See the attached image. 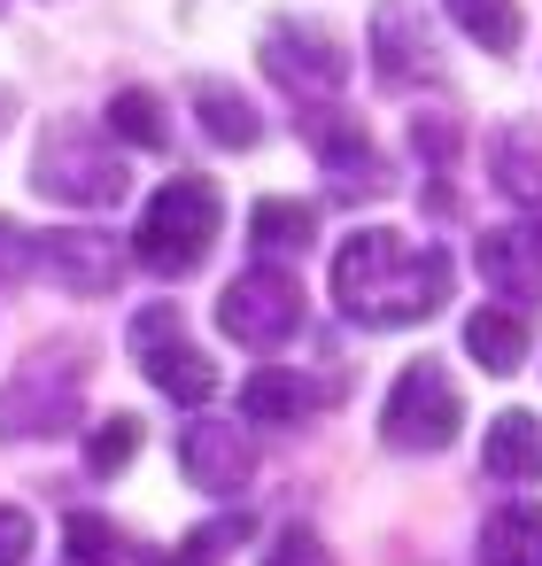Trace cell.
I'll return each mask as SVG.
<instances>
[{"instance_id": "obj_28", "label": "cell", "mask_w": 542, "mask_h": 566, "mask_svg": "<svg viewBox=\"0 0 542 566\" xmlns=\"http://www.w3.org/2000/svg\"><path fill=\"white\" fill-rule=\"evenodd\" d=\"M24 558H32V512L0 504V566H24Z\"/></svg>"}, {"instance_id": "obj_17", "label": "cell", "mask_w": 542, "mask_h": 566, "mask_svg": "<svg viewBox=\"0 0 542 566\" xmlns=\"http://www.w3.org/2000/svg\"><path fill=\"white\" fill-rule=\"evenodd\" d=\"M241 411H248V419H264V427H302V419L318 411V388H310L302 373L264 365V373H248V380H241Z\"/></svg>"}, {"instance_id": "obj_27", "label": "cell", "mask_w": 542, "mask_h": 566, "mask_svg": "<svg viewBox=\"0 0 542 566\" xmlns=\"http://www.w3.org/2000/svg\"><path fill=\"white\" fill-rule=\"evenodd\" d=\"M24 272H32V233L17 218H0V287H17Z\"/></svg>"}, {"instance_id": "obj_31", "label": "cell", "mask_w": 542, "mask_h": 566, "mask_svg": "<svg viewBox=\"0 0 542 566\" xmlns=\"http://www.w3.org/2000/svg\"><path fill=\"white\" fill-rule=\"evenodd\" d=\"M0 125H9V102H0Z\"/></svg>"}, {"instance_id": "obj_16", "label": "cell", "mask_w": 542, "mask_h": 566, "mask_svg": "<svg viewBox=\"0 0 542 566\" xmlns=\"http://www.w3.org/2000/svg\"><path fill=\"white\" fill-rule=\"evenodd\" d=\"M465 357H472L480 373H519V365H527V318L503 311V303H480V311L465 318Z\"/></svg>"}, {"instance_id": "obj_20", "label": "cell", "mask_w": 542, "mask_h": 566, "mask_svg": "<svg viewBox=\"0 0 542 566\" xmlns=\"http://www.w3.org/2000/svg\"><path fill=\"white\" fill-rule=\"evenodd\" d=\"M248 233H256V249H264V264H272V256H287V249H310V241H318V218H310V202L264 195V202L248 210Z\"/></svg>"}, {"instance_id": "obj_11", "label": "cell", "mask_w": 542, "mask_h": 566, "mask_svg": "<svg viewBox=\"0 0 542 566\" xmlns=\"http://www.w3.org/2000/svg\"><path fill=\"white\" fill-rule=\"evenodd\" d=\"M480 280L496 295H511V311L542 303V218H519V226L480 233Z\"/></svg>"}, {"instance_id": "obj_9", "label": "cell", "mask_w": 542, "mask_h": 566, "mask_svg": "<svg viewBox=\"0 0 542 566\" xmlns=\"http://www.w3.org/2000/svg\"><path fill=\"white\" fill-rule=\"evenodd\" d=\"M32 264H40L63 295H117V280H125L117 233H94V226H78V233H40V241H32Z\"/></svg>"}, {"instance_id": "obj_5", "label": "cell", "mask_w": 542, "mask_h": 566, "mask_svg": "<svg viewBox=\"0 0 542 566\" xmlns=\"http://www.w3.org/2000/svg\"><path fill=\"white\" fill-rule=\"evenodd\" d=\"M457 427H465V396H457V380H449L434 357L403 365L395 388H387V403H380V434H387L395 450H449Z\"/></svg>"}, {"instance_id": "obj_26", "label": "cell", "mask_w": 542, "mask_h": 566, "mask_svg": "<svg viewBox=\"0 0 542 566\" xmlns=\"http://www.w3.org/2000/svg\"><path fill=\"white\" fill-rule=\"evenodd\" d=\"M264 566H333V551H326L310 527H287V535L272 543V558H264Z\"/></svg>"}, {"instance_id": "obj_19", "label": "cell", "mask_w": 542, "mask_h": 566, "mask_svg": "<svg viewBox=\"0 0 542 566\" xmlns=\"http://www.w3.org/2000/svg\"><path fill=\"white\" fill-rule=\"evenodd\" d=\"M480 566H542V504H503L480 527Z\"/></svg>"}, {"instance_id": "obj_22", "label": "cell", "mask_w": 542, "mask_h": 566, "mask_svg": "<svg viewBox=\"0 0 542 566\" xmlns=\"http://www.w3.org/2000/svg\"><path fill=\"white\" fill-rule=\"evenodd\" d=\"M109 133L125 140V148H171V117H163V102L148 94V86H125V94H109Z\"/></svg>"}, {"instance_id": "obj_12", "label": "cell", "mask_w": 542, "mask_h": 566, "mask_svg": "<svg viewBox=\"0 0 542 566\" xmlns=\"http://www.w3.org/2000/svg\"><path fill=\"white\" fill-rule=\"evenodd\" d=\"M310 140H318V164L333 171V187H341V195H387V187H395L387 156L364 140V125H357V117H310Z\"/></svg>"}, {"instance_id": "obj_18", "label": "cell", "mask_w": 542, "mask_h": 566, "mask_svg": "<svg viewBox=\"0 0 542 566\" xmlns=\"http://www.w3.org/2000/svg\"><path fill=\"white\" fill-rule=\"evenodd\" d=\"M194 117H202V133H210L217 148H256V140H264L256 102H248L241 86H225V78H202V86H194Z\"/></svg>"}, {"instance_id": "obj_30", "label": "cell", "mask_w": 542, "mask_h": 566, "mask_svg": "<svg viewBox=\"0 0 542 566\" xmlns=\"http://www.w3.org/2000/svg\"><path fill=\"white\" fill-rule=\"evenodd\" d=\"M163 566H194V558H163Z\"/></svg>"}, {"instance_id": "obj_8", "label": "cell", "mask_w": 542, "mask_h": 566, "mask_svg": "<svg viewBox=\"0 0 542 566\" xmlns=\"http://www.w3.org/2000/svg\"><path fill=\"white\" fill-rule=\"evenodd\" d=\"M264 71H272L287 94H302V102H326V94H341V78H349V48H341L326 24L279 17V24L264 32Z\"/></svg>"}, {"instance_id": "obj_24", "label": "cell", "mask_w": 542, "mask_h": 566, "mask_svg": "<svg viewBox=\"0 0 542 566\" xmlns=\"http://www.w3.org/2000/svg\"><path fill=\"white\" fill-rule=\"evenodd\" d=\"M71 558L78 566H117V527L102 512H71Z\"/></svg>"}, {"instance_id": "obj_23", "label": "cell", "mask_w": 542, "mask_h": 566, "mask_svg": "<svg viewBox=\"0 0 542 566\" xmlns=\"http://www.w3.org/2000/svg\"><path fill=\"white\" fill-rule=\"evenodd\" d=\"M132 450H140V419H125V411H117V419H102V427H94L86 465H94V473H117V465H132Z\"/></svg>"}, {"instance_id": "obj_7", "label": "cell", "mask_w": 542, "mask_h": 566, "mask_svg": "<svg viewBox=\"0 0 542 566\" xmlns=\"http://www.w3.org/2000/svg\"><path fill=\"white\" fill-rule=\"evenodd\" d=\"M132 357H140V373H148L171 403H210V396H217V365L187 342L179 303H148V311L132 318Z\"/></svg>"}, {"instance_id": "obj_4", "label": "cell", "mask_w": 542, "mask_h": 566, "mask_svg": "<svg viewBox=\"0 0 542 566\" xmlns=\"http://www.w3.org/2000/svg\"><path fill=\"white\" fill-rule=\"evenodd\" d=\"M32 187L47 202H78V210H102V202H125L132 171H125V148L102 140L94 125H55L40 140V164H32Z\"/></svg>"}, {"instance_id": "obj_29", "label": "cell", "mask_w": 542, "mask_h": 566, "mask_svg": "<svg viewBox=\"0 0 542 566\" xmlns=\"http://www.w3.org/2000/svg\"><path fill=\"white\" fill-rule=\"evenodd\" d=\"M411 140H418V156H434V164H449V148H457L449 117H418V125H411Z\"/></svg>"}, {"instance_id": "obj_10", "label": "cell", "mask_w": 542, "mask_h": 566, "mask_svg": "<svg viewBox=\"0 0 542 566\" xmlns=\"http://www.w3.org/2000/svg\"><path fill=\"white\" fill-rule=\"evenodd\" d=\"M179 465H187L194 489L233 496V489L256 473V450H248L241 419H187V427H179Z\"/></svg>"}, {"instance_id": "obj_2", "label": "cell", "mask_w": 542, "mask_h": 566, "mask_svg": "<svg viewBox=\"0 0 542 566\" xmlns=\"http://www.w3.org/2000/svg\"><path fill=\"white\" fill-rule=\"evenodd\" d=\"M217 233H225V202H217V187L210 179H163L156 187V202L140 210V233H132V256L156 272V280H187V272H202L210 264V249H217Z\"/></svg>"}, {"instance_id": "obj_3", "label": "cell", "mask_w": 542, "mask_h": 566, "mask_svg": "<svg viewBox=\"0 0 542 566\" xmlns=\"http://www.w3.org/2000/svg\"><path fill=\"white\" fill-rule=\"evenodd\" d=\"M78 396H86V357L63 342L32 349L17 365V380L0 388V442H40V434H63L78 419Z\"/></svg>"}, {"instance_id": "obj_21", "label": "cell", "mask_w": 542, "mask_h": 566, "mask_svg": "<svg viewBox=\"0 0 542 566\" xmlns=\"http://www.w3.org/2000/svg\"><path fill=\"white\" fill-rule=\"evenodd\" d=\"M442 9H449V17H457V32H465L472 48H488V55H511V48H519V32H527L519 0H442Z\"/></svg>"}, {"instance_id": "obj_13", "label": "cell", "mask_w": 542, "mask_h": 566, "mask_svg": "<svg viewBox=\"0 0 542 566\" xmlns=\"http://www.w3.org/2000/svg\"><path fill=\"white\" fill-rule=\"evenodd\" d=\"M372 71L387 86H411L418 71H434V32H426L418 0H380V17H372Z\"/></svg>"}, {"instance_id": "obj_6", "label": "cell", "mask_w": 542, "mask_h": 566, "mask_svg": "<svg viewBox=\"0 0 542 566\" xmlns=\"http://www.w3.org/2000/svg\"><path fill=\"white\" fill-rule=\"evenodd\" d=\"M217 326H225L241 349H279V342L302 326V280L279 272V264H248V272L217 295Z\"/></svg>"}, {"instance_id": "obj_1", "label": "cell", "mask_w": 542, "mask_h": 566, "mask_svg": "<svg viewBox=\"0 0 542 566\" xmlns=\"http://www.w3.org/2000/svg\"><path fill=\"white\" fill-rule=\"evenodd\" d=\"M333 303L357 326H418V318H434L449 303V249L387 233V226H364L333 256Z\"/></svg>"}, {"instance_id": "obj_25", "label": "cell", "mask_w": 542, "mask_h": 566, "mask_svg": "<svg viewBox=\"0 0 542 566\" xmlns=\"http://www.w3.org/2000/svg\"><path fill=\"white\" fill-rule=\"evenodd\" d=\"M241 535H248V520H210V527H194V535H187V551H179V558L210 566V558H217V551H233Z\"/></svg>"}, {"instance_id": "obj_14", "label": "cell", "mask_w": 542, "mask_h": 566, "mask_svg": "<svg viewBox=\"0 0 542 566\" xmlns=\"http://www.w3.org/2000/svg\"><path fill=\"white\" fill-rule=\"evenodd\" d=\"M488 179H496V195H511V202H542V125L534 117H511V125H496V140H488Z\"/></svg>"}, {"instance_id": "obj_15", "label": "cell", "mask_w": 542, "mask_h": 566, "mask_svg": "<svg viewBox=\"0 0 542 566\" xmlns=\"http://www.w3.org/2000/svg\"><path fill=\"white\" fill-rule=\"evenodd\" d=\"M488 481H542V419L534 411H496L480 442Z\"/></svg>"}]
</instances>
